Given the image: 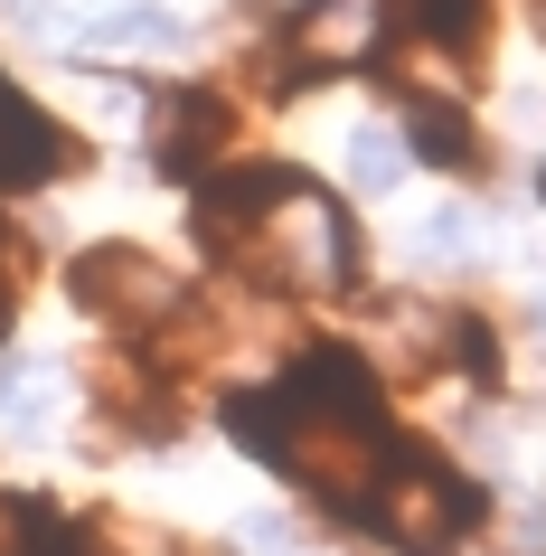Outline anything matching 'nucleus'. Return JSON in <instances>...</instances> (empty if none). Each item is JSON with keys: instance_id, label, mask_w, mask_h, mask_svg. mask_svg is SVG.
<instances>
[{"instance_id": "obj_1", "label": "nucleus", "mask_w": 546, "mask_h": 556, "mask_svg": "<svg viewBox=\"0 0 546 556\" xmlns=\"http://www.w3.org/2000/svg\"><path fill=\"white\" fill-rule=\"evenodd\" d=\"M227 425H236L245 453L283 463L302 491L340 500V509H368L377 481L405 463V453H396V425H386V406H377L368 358H348V350H312L283 387L236 396Z\"/></svg>"}, {"instance_id": "obj_2", "label": "nucleus", "mask_w": 546, "mask_h": 556, "mask_svg": "<svg viewBox=\"0 0 546 556\" xmlns=\"http://www.w3.org/2000/svg\"><path fill=\"white\" fill-rule=\"evenodd\" d=\"M217 255L255 264L264 283H330V293H348V283L368 274V245L348 227V207L330 199V189H312V179H292L283 199L264 207V217H245Z\"/></svg>"}, {"instance_id": "obj_3", "label": "nucleus", "mask_w": 546, "mask_h": 556, "mask_svg": "<svg viewBox=\"0 0 546 556\" xmlns=\"http://www.w3.org/2000/svg\"><path fill=\"white\" fill-rule=\"evenodd\" d=\"M368 528L396 556H453L461 538L481 528V491H471L461 471H443V463H396L377 481V500H368Z\"/></svg>"}, {"instance_id": "obj_4", "label": "nucleus", "mask_w": 546, "mask_h": 556, "mask_svg": "<svg viewBox=\"0 0 546 556\" xmlns=\"http://www.w3.org/2000/svg\"><path fill=\"white\" fill-rule=\"evenodd\" d=\"M66 283H76V302L94 321H114V330H151L179 312V274L161 255H142V245H86Z\"/></svg>"}, {"instance_id": "obj_5", "label": "nucleus", "mask_w": 546, "mask_h": 556, "mask_svg": "<svg viewBox=\"0 0 546 556\" xmlns=\"http://www.w3.org/2000/svg\"><path fill=\"white\" fill-rule=\"evenodd\" d=\"M236 142V114H227V94H170L161 104V170L170 179H207V161Z\"/></svg>"}, {"instance_id": "obj_6", "label": "nucleus", "mask_w": 546, "mask_h": 556, "mask_svg": "<svg viewBox=\"0 0 546 556\" xmlns=\"http://www.w3.org/2000/svg\"><path fill=\"white\" fill-rule=\"evenodd\" d=\"M66 161H76V142L38 114L29 94L0 86V189H38V179H58Z\"/></svg>"}, {"instance_id": "obj_7", "label": "nucleus", "mask_w": 546, "mask_h": 556, "mask_svg": "<svg viewBox=\"0 0 546 556\" xmlns=\"http://www.w3.org/2000/svg\"><path fill=\"white\" fill-rule=\"evenodd\" d=\"M10 547L20 556H123L104 528H86V519H58L48 500H20L10 509Z\"/></svg>"}, {"instance_id": "obj_8", "label": "nucleus", "mask_w": 546, "mask_h": 556, "mask_svg": "<svg viewBox=\"0 0 546 556\" xmlns=\"http://www.w3.org/2000/svg\"><path fill=\"white\" fill-rule=\"evenodd\" d=\"M396 10V48H471L490 0H386Z\"/></svg>"}, {"instance_id": "obj_9", "label": "nucleus", "mask_w": 546, "mask_h": 556, "mask_svg": "<svg viewBox=\"0 0 546 556\" xmlns=\"http://www.w3.org/2000/svg\"><path fill=\"white\" fill-rule=\"evenodd\" d=\"M405 142L424 151V161H443V170H481V142H471V123H461V104H443V94H415V114H405Z\"/></svg>"}, {"instance_id": "obj_10", "label": "nucleus", "mask_w": 546, "mask_h": 556, "mask_svg": "<svg viewBox=\"0 0 546 556\" xmlns=\"http://www.w3.org/2000/svg\"><path fill=\"white\" fill-rule=\"evenodd\" d=\"M179 20L170 10H104V20H94L86 29V48H104V58H151V48H179Z\"/></svg>"}, {"instance_id": "obj_11", "label": "nucleus", "mask_w": 546, "mask_h": 556, "mask_svg": "<svg viewBox=\"0 0 546 556\" xmlns=\"http://www.w3.org/2000/svg\"><path fill=\"white\" fill-rule=\"evenodd\" d=\"M396 161H405V151L386 142V132H358V142H348V179H358V189H386Z\"/></svg>"}, {"instance_id": "obj_12", "label": "nucleus", "mask_w": 546, "mask_h": 556, "mask_svg": "<svg viewBox=\"0 0 546 556\" xmlns=\"http://www.w3.org/2000/svg\"><path fill=\"white\" fill-rule=\"evenodd\" d=\"M528 20H537V29H546V0H528Z\"/></svg>"}]
</instances>
